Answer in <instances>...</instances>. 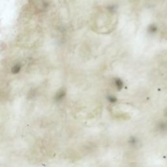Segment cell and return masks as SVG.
<instances>
[{
  "instance_id": "7",
  "label": "cell",
  "mask_w": 167,
  "mask_h": 167,
  "mask_svg": "<svg viewBox=\"0 0 167 167\" xmlns=\"http://www.w3.org/2000/svg\"><path fill=\"white\" fill-rule=\"evenodd\" d=\"M108 101L111 103H115L117 101V99L116 97H115L113 95H109L108 97Z\"/></svg>"
},
{
  "instance_id": "4",
  "label": "cell",
  "mask_w": 167,
  "mask_h": 167,
  "mask_svg": "<svg viewBox=\"0 0 167 167\" xmlns=\"http://www.w3.org/2000/svg\"><path fill=\"white\" fill-rule=\"evenodd\" d=\"M21 69V66L20 64H16L12 68V73L13 74H17L20 72Z\"/></svg>"
},
{
  "instance_id": "3",
  "label": "cell",
  "mask_w": 167,
  "mask_h": 167,
  "mask_svg": "<svg viewBox=\"0 0 167 167\" xmlns=\"http://www.w3.org/2000/svg\"><path fill=\"white\" fill-rule=\"evenodd\" d=\"M158 129L160 131H167V122H160L159 125H157Z\"/></svg>"
},
{
  "instance_id": "2",
  "label": "cell",
  "mask_w": 167,
  "mask_h": 167,
  "mask_svg": "<svg viewBox=\"0 0 167 167\" xmlns=\"http://www.w3.org/2000/svg\"><path fill=\"white\" fill-rule=\"evenodd\" d=\"M65 96V92L64 90H60L56 95V100L58 101H62Z\"/></svg>"
},
{
  "instance_id": "8",
  "label": "cell",
  "mask_w": 167,
  "mask_h": 167,
  "mask_svg": "<svg viewBox=\"0 0 167 167\" xmlns=\"http://www.w3.org/2000/svg\"><path fill=\"white\" fill-rule=\"evenodd\" d=\"M164 116L167 118V109L165 110V112H164Z\"/></svg>"
},
{
  "instance_id": "6",
  "label": "cell",
  "mask_w": 167,
  "mask_h": 167,
  "mask_svg": "<svg viewBox=\"0 0 167 167\" xmlns=\"http://www.w3.org/2000/svg\"><path fill=\"white\" fill-rule=\"evenodd\" d=\"M138 141L135 137H131L129 140V144L132 146H136L138 144Z\"/></svg>"
},
{
  "instance_id": "5",
  "label": "cell",
  "mask_w": 167,
  "mask_h": 167,
  "mask_svg": "<svg viewBox=\"0 0 167 167\" xmlns=\"http://www.w3.org/2000/svg\"><path fill=\"white\" fill-rule=\"evenodd\" d=\"M157 31V28L155 25H151L148 28V32L151 34L155 33Z\"/></svg>"
},
{
  "instance_id": "1",
  "label": "cell",
  "mask_w": 167,
  "mask_h": 167,
  "mask_svg": "<svg viewBox=\"0 0 167 167\" xmlns=\"http://www.w3.org/2000/svg\"><path fill=\"white\" fill-rule=\"evenodd\" d=\"M114 85L116 86V88L118 89V90H120L123 87V82L120 79L117 78V79H114Z\"/></svg>"
}]
</instances>
